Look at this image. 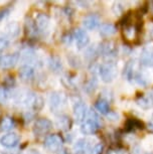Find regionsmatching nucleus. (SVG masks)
<instances>
[{
    "instance_id": "nucleus-37",
    "label": "nucleus",
    "mask_w": 153,
    "mask_h": 154,
    "mask_svg": "<svg viewBox=\"0 0 153 154\" xmlns=\"http://www.w3.org/2000/svg\"><path fill=\"white\" fill-rule=\"evenodd\" d=\"M108 154H129V152L125 149H116V150L111 151V152Z\"/></svg>"
},
{
    "instance_id": "nucleus-7",
    "label": "nucleus",
    "mask_w": 153,
    "mask_h": 154,
    "mask_svg": "<svg viewBox=\"0 0 153 154\" xmlns=\"http://www.w3.org/2000/svg\"><path fill=\"white\" fill-rule=\"evenodd\" d=\"M88 107L86 103L82 100L75 102L74 105V118L78 123H83L86 120L87 115H88Z\"/></svg>"
},
{
    "instance_id": "nucleus-23",
    "label": "nucleus",
    "mask_w": 153,
    "mask_h": 154,
    "mask_svg": "<svg viewBox=\"0 0 153 154\" xmlns=\"http://www.w3.org/2000/svg\"><path fill=\"white\" fill-rule=\"evenodd\" d=\"M95 108H96V110L100 114L107 115L110 112V104L105 99H99L96 102V104H95Z\"/></svg>"
},
{
    "instance_id": "nucleus-35",
    "label": "nucleus",
    "mask_w": 153,
    "mask_h": 154,
    "mask_svg": "<svg viewBox=\"0 0 153 154\" xmlns=\"http://www.w3.org/2000/svg\"><path fill=\"white\" fill-rule=\"evenodd\" d=\"M73 35L72 34H67L63 37V42L66 43V45H71V42H73Z\"/></svg>"
},
{
    "instance_id": "nucleus-17",
    "label": "nucleus",
    "mask_w": 153,
    "mask_h": 154,
    "mask_svg": "<svg viewBox=\"0 0 153 154\" xmlns=\"http://www.w3.org/2000/svg\"><path fill=\"white\" fill-rule=\"evenodd\" d=\"M91 148L92 147L90 146V141L88 139L81 138L74 144L73 150L75 154H87V152L89 153Z\"/></svg>"
},
{
    "instance_id": "nucleus-27",
    "label": "nucleus",
    "mask_w": 153,
    "mask_h": 154,
    "mask_svg": "<svg viewBox=\"0 0 153 154\" xmlns=\"http://www.w3.org/2000/svg\"><path fill=\"white\" fill-rule=\"evenodd\" d=\"M126 130L127 131H133L135 129H142L143 128V124L142 122L136 120V119H129L126 123Z\"/></svg>"
},
{
    "instance_id": "nucleus-41",
    "label": "nucleus",
    "mask_w": 153,
    "mask_h": 154,
    "mask_svg": "<svg viewBox=\"0 0 153 154\" xmlns=\"http://www.w3.org/2000/svg\"><path fill=\"white\" fill-rule=\"evenodd\" d=\"M151 36H152V38H153V27L151 28Z\"/></svg>"
},
{
    "instance_id": "nucleus-29",
    "label": "nucleus",
    "mask_w": 153,
    "mask_h": 154,
    "mask_svg": "<svg viewBox=\"0 0 153 154\" xmlns=\"http://www.w3.org/2000/svg\"><path fill=\"white\" fill-rule=\"evenodd\" d=\"M0 127H1V129L4 130V131H10L14 127V122L12 120V118H10V117L3 118L1 123H0Z\"/></svg>"
},
{
    "instance_id": "nucleus-5",
    "label": "nucleus",
    "mask_w": 153,
    "mask_h": 154,
    "mask_svg": "<svg viewBox=\"0 0 153 154\" xmlns=\"http://www.w3.org/2000/svg\"><path fill=\"white\" fill-rule=\"evenodd\" d=\"M53 129V123L47 118H39L34 122L33 133L35 136H44Z\"/></svg>"
},
{
    "instance_id": "nucleus-28",
    "label": "nucleus",
    "mask_w": 153,
    "mask_h": 154,
    "mask_svg": "<svg viewBox=\"0 0 153 154\" xmlns=\"http://www.w3.org/2000/svg\"><path fill=\"white\" fill-rule=\"evenodd\" d=\"M97 86H98V81L96 78L94 77L87 81V83L85 84V86H84V90H85L88 94H91V93H93L95 90L97 89Z\"/></svg>"
},
{
    "instance_id": "nucleus-16",
    "label": "nucleus",
    "mask_w": 153,
    "mask_h": 154,
    "mask_svg": "<svg viewBox=\"0 0 153 154\" xmlns=\"http://www.w3.org/2000/svg\"><path fill=\"white\" fill-rule=\"evenodd\" d=\"M20 33V25L17 21L8 22L4 27V35L8 38H15Z\"/></svg>"
},
{
    "instance_id": "nucleus-32",
    "label": "nucleus",
    "mask_w": 153,
    "mask_h": 154,
    "mask_svg": "<svg viewBox=\"0 0 153 154\" xmlns=\"http://www.w3.org/2000/svg\"><path fill=\"white\" fill-rule=\"evenodd\" d=\"M103 151H104V145L102 143H97L91 148L88 154H103Z\"/></svg>"
},
{
    "instance_id": "nucleus-26",
    "label": "nucleus",
    "mask_w": 153,
    "mask_h": 154,
    "mask_svg": "<svg viewBox=\"0 0 153 154\" xmlns=\"http://www.w3.org/2000/svg\"><path fill=\"white\" fill-rule=\"evenodd\" d=\"M25 28H26V31L29 35H35V34L38 32L35 21L31 19L30 17L29 18H26V20H25Z\"/></svg>"
},
{
    "instance_id": "nucleus-36",
    "label": "nucleus",
    "mask_w": 153,
    "mask_h": 154,
    "mask_svg": "<svg viewBox=\"0 0 153 154\" xmlns=\"http://www.w3.org/2000/svg\"><path fill=\"white\" fill-rule=\"evenodd\" d=\"M113 10H114V12L118 14V13H120L121 11L123 10V7L121 6V4L120 3H115L114 4V6H113Z\"/></svg>"
},
{
    "instance_id": "nucleus-6",
    "label": "nucleus",
    "mask_w": 153,
    "mask_h": 154,
    "mask_svg": "<svg viewBox=\"0 0 153 154\" xmlns=\"http://www.w3.org/2000/svg\"><path fill=\"white\" fill-rule=\"evenodd\" d=\"M43 145H44L45 149H47L50 152H57V151L62 149L63 139L57 134L48 135L45 137Z\"/></svg>"
},
{
    "instance_id": "nucleus-4",
    "label": "nucleus",
    "mask_w": 153,
    "mask_h": 154,
    "mask_svg": "<svg viewBox=\"0 0 153 154\" xmlns=\"http://www.w3.org/2000/svg\"><path fill=\"white\" fill-rule=\"evenodd\" d=\"M68 103V99L63 93L60 92H51L50 97H48V104H50V108L51 112H57L63 108Z\"/></svg>"
},
{
    "instance_id": "nucleus-18",
    "label": "nucleus",
    "mask_w": 153,
    "mask_h": 154,
    "mask_svg": "<svg viewBox=\"0 0 153 154\" xmlns=\"http://www.w3.org/2000/svg\"><path fill=\"white\" fill-rule=\"evenodd\" d=\"M72 119L70 118V116L66 115V114H60L57 117L56 120V125L62 131H69L72 128Z\"/></svg>"
},
{
    "instance_id": "nucleus-22",
    "label": "nucleus",
    "mask_w": 153,
    "mask_h": 154,
    "mask_svg": "<svg viewBox=\"0 0 153 154\" xmlns=\"http://www.w3.org/2000/svg\"><path fill=\"white\" fill-rule=\"evenodd\" d=\"M47 63H48V68L54 72H60L63 69L62 60L57 56H51L50 59H48Z\"/></svg>"
},
{
    "instance_id": "nucleus-40",
    "label": "nucleus",
    "mask_w": 153,
    "mask_h": 154,
    "mask_svg": "<svg viewBox=\"0 0 153 154\" xmlns=\"http://www.w3.org/2000/svg\"><path fill=\"white\" fill-rule=\"evenodd\" d=\"M27 154H40V153H39L37 150H35V149H30V150L27 152Z\"/></svg>"
},
{
    "instance_id": "nucleus-30",
    "label": "nucleus",
    "mask_w": 153,
    "mask_h": 154,
    "mask_svg": "<svg viewBox=\"0 0 153 154\" xmlns=\"http://www.w3.org/2000/svg\"><path fill=\"white\" fill-rule=\"evenodd\" d=\"M10 45L9 38L6 37L4 34H0V53L5 51Z\"/></svg>"
},
{
    "instance_id": "nucleus-13",
    "label": "nucleus",
    "mask_w": 153,
    "mask_h": 154,
    "mask_svg": "<svg viewBox=\"0 0 153 154\" xmlns=\"http://www.w3.org/2000/svg\"><path fill=\"white\" fill-rule=\"evenodd\" d=\"M18 75L20 80L23 82H30L33 80L34 75H35V69L34 66L29 65H22L18 69Z\"/></svg>"
},
{
    "instance_id": "nucleus-39",
    "label": "nucleus",
    "mask_w": 153,
    "mask_h": 154,
    "mask_svg": "<svg viewBox=\"0 0 153 154\" xmlns=\"http://www.w3.org/2000/svg\"><path fill=\"white\" fill-rule=\"evenodd\" d=\"M57 154H70V152L68 151V149H66V148H63V149H60L57 151Z\"/></svg>"
},
{
    "instance_id": "nucleus-3",
    "label": "nucleus",
    "mask_w": 153,
    "mask_h": 154,
    "mask_svg": "<svg viewBox=\"0 0 153 154\" xmlns=\"http://www.w3.org/2000/svg\"><path fill=\"white\" fill-rule=\"evenodd\" d=\"M98 74L104 83H111L116 79L118 74V66L113 60H107L98 66Z\"/></svg>"
},
{
    "instance_id": "nucleus-33",
    "label": "nucleus",
    "mask_w": 153,
    "mask_h": 154,
    "mask_svg": "<svg viewBox=\"0 0 153 154\" xmlns=\"http://www.w3.org/2000/svg\"><path fill=\"white\" fill-rule=\"evenodd\" d=\"M10 14V8L8 7H4L0 9V22L3 21L5 18H7Z\"/></svg>"
},
{
    "instance_id": "nucleus-10",
    "label": "nucleus",
    "mask_w": 153,
    "mask_h": 154,
    "mask_svg": "<svg viewBox=\"0 0 153 154\" xmlns=\"http://www.w3.org/2000/svg\"><path fill=\"white\" fill-rule=\"evenodd\" d=\"M19 135L14 132H9L0 138V144L5 148H14L19 143Z\"/></svg>"
},
{
    "instance_id": "nucleus-11",
    "label": "nucleus",
    "mask_w": 153,
    "mask_h": 154,
    "mask_svg": "<svg viewBox=\"0 0 153 154\" xmlns=\"http://www.w3.org/2000/svg\"><path fill=\"white\" fill-rule=\"evenodd\" d=\"M20 59L18 54H8L0 57V68L1 69H11L18 63Z\"/></svg>"
},
{
    "instance_id": "nucleus-21",
    "label": "nucleus",
    "mask_w": 153,
    "mask_h": 154,
    "mask_svg": "<svg viewBox=\"0 0 153 154\" xmlns=\"http://www.w3.org/2000/svg\"><path fill=\"white\" fill-rule=\"evenodd\" d=\"M99 32H100L101 36L110 37L117 32V28L113 23H109V22L103 23V24H101L99 27Z\"/></svg>"
},
{
    "instance_id": "nucleus-25",
    "label": "nucleus",
    "mask_w": 153,
    "mask_h": 154,
    "mask_svg": "<svg viewBox=\"0 0 153 154\" xmlns=\"http://www.w3.org/2000/svg\"><path fill=\"white\" fill-rule=\"evenodd\" d=\"M123 34L127 39L129 40L134 39L137 35V27L135 25H128V26L124 28Z\"/></svg>"
},
{
    "instance_id": "nucleus-34",
    "label": "nucleus",
    "mask_w": 153,
    "mask_h": 154,
    "mask_svg": "<svg viewBox=\"0 0 153 154\" xmlns=\"http://www.w3.org/2000/svg\"><path fill=\"white\" fill-rule=\"evenodd\" d=\"M107 117H108V120L110 121H117L118 118H119V115L116 112H109L107 114Z\"/></svg>"
},
{
    "instance_id": "nucleus-14",
    "label": "nucleus",
    "mask_w": 153,
    "mask_h": 154,
    "mask_svg": "<svg viewBox=\"0 0 153 154\" xmlns=\"http://www.w3.org/2000/svg\"><path fill=\"white\" fill-rule=\"evenodd\" d=\"M140 63L143 66L152 68L153 66V46H145L140 56Z\"/></svg>"
},
{
    "instance_id": "nucleus-2",
    "label": "nucleus",
    "mask_w": 153,
    "mask_h": 154,
    "mask_svg": "<svg viewBox=\"0 0 153 154\" xmlns=\"http://www.w3.org/2000/svg\"><path fill=\"white\" fill-rule=\"evenodd\" d=\"M100 119L99 115L94 110L88 111L86 120L81 125V132L84 135H92L95 134L100 128Z\"/></svg>"
},
{
    "instance_id": "nucleus-1",
    "label": "nucleus",
    "mask_w": 153,
    "mask_h": 154,
    "mask_svg": "<svg viewBox=\"0 0 153 154\" xmlns=\"http://www.w3.org/2000/svg\"><path fill=\"white\" fill-rule=\"evenodd\" d=\"M15 103L20 107H24L34 111L41 110L44 105V101L41 96L29 91L20 92L19 94H17L15 97Z\"/></svg>"
},
{
    "instance_id": "nucleus-19",
    "label": "nucleus",
    "mask_w": 153,
    "mask_h": 154,
    "mask_svg": "<svg viewBox=\"0 0 153 154\" xmlns=\"http://www.w3.org/2000/svg\"><path fill=\"white\" fill-rule=\"evenodd\" d=\"M100 24V18L99 16L96 14H91V15L86 16L83 19V25L86 29L88 30H93L99 26Z\"/></svg>"
},
{
    "instance_id": "nucleus-8",
    "label": "nucleus",
    "mask_w": 153,
    "mask_h": 154,
    "mask_svg": "<svg viewBox=\"0 0 153 154\" xmlns=\"http://www.w3.org/2000/svg\"><path fill=\"white\" fill-rule=\"evenodd\" d=\"M98 48H99V54H102L103 57H107L108 60H110L111 57H115L117 54V46L115 42H111V40L100 43Z\"/></svg>"
},
{
    "instance_id": "nucleus-15",
    "label": "nucleus",
    "mask_w": 153,
    "mask_h": 154,
    "mask_svg": "<svg viewBox=\"0 0 153 154\" xmlns=\"http://www.w3.org/2000/svg\"><path fill=\"white\" fill-rule=\"evenodd\" d=\"M35 24L37 27V30L39 32H45V31L48 30V27H50V16L45 13H38L36 15L35 18Z\"/></svg>"
},
{
    "instance_id": "nucleus-31",
    "label": "nucleus",
    "mask_w": 153,
    "mask_h": 154,
    "mask_svg": "<svg viewBox=\"0 0 153 154\" xmlns=\"http://www.w3.org/2000/svg\"><path fill=\"white\" fill-rule=\"evenodd\" d=\"M9 98V93L4 87H0V105L5 104Z\"/></svg>"
},
{
    "instance_id": "nucleus-38",
    "label": "nucleus",
    "mask_w": 153,
    "mask_h": 154,
    "mask_svg": "<svg viewBox=\"0 0 153 154\" xmlns=\"http://www.w3.org/2000/svg\"><path fill=\"white\" fill-rule=\"evenodd\" d=\"M147 129H148L150 132L153 133V116H152V118L150 119V121L148 122V124H147Z\"/></svg>"
},
{
    "instance_id": "nucleus-20",
    "label": "nucleus",
    "mask_w": 153,
    "mask_h": 154,
    "mask_svg": "<svg viewBox=\"0 0 153 154\" xmlns=\"http://www.w3.org/2000/svg\"><path fill=\"white\" fill-rule=\"evenodd\" d=\"M136 104L143 110L151 109L153 107V95L146 94V95L140 96L136 100Z\"/></svg>"
},
{
    "instance_id": "nucleus-24",
    "label": "nucleus",
    "mask_w": 153,
    "mask_h": 154,
    "mask_svg": "<svg viewBox=\"0 0 153 154\" xmlns=\"http://www.w3.org/2000/svg\"><path fill=\"white\" fill-rule=\"evenodd\" d=\"M99 56V48L97 45L88 46L85 51V57L88 60H93L95 57Z\"/></svg>"
},
{
    "instance_id": "nucleus-12",
    "label": "nucleus",
    "mask_w": 153,
    "mask_h": 154,
    "mask_svg": "<svg viewBox=\"0 0 153 154\" xmlns=\"http://www.w3.org/2000/svg\"><path fill=\"white\" fill-rule=\"evenodd\" d=\"M20 60L23 63V65H29L32 66L33 65H37L39 62L38 57L35 54V51L33 49H29V48L22 51L21 54H20Z\"/></svg>"
},
{
    "instance_id": "nucleus-9",
    "label": "nucleus",
    "mask_w": 153,
    "mask_h": 154,
    "mask_svg": "<svg viewBox=\"0 0 153 154\" xmlns=\"http://www.w3.org/2000/svg\"><path fill=\"white\" fill-rule=\"evenodd\" d=\"M74 37L76 39V45L78 49H83L88 48V45L90 42V36L88 33L82 28H77L74 32Z\"/></svg>"
}]
</instances>
